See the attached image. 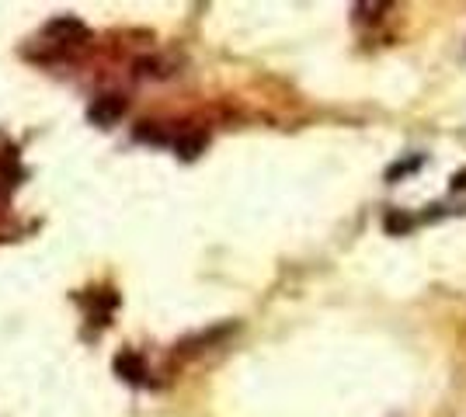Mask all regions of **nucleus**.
<instances>
[{"label":"nucleus","instance_id":"1","mask_svg":"<svg viewBox=\"0 0 466 417\" xmlns=\"http://www.w3.org/2000/svg\"><path fill=\"white\" fill-rule=\"evenodd\" d=\"M129 101L122 94H101V98H94V105L87 108V119L94 125H115L122 115H126Z\"/></svg>","mask_w":466,"mask_h":417},{"label":"nucleus","instance_id":"2","mask_svg":"<svg viewBox=\"0 0 466 417\" xmlns=\"http://www.w3.org/2000/svg\"><path fill=\"white\" fill-rule=\"evenodd\" d=\"M45 35L49 39H59V42H87L91 39V32H87V25L81 18H52L49 25H45Z\"/></svg>","mask_w":466,"mask_h":417},{"label":"nucleus","instance_id":"3","mask_svg":"<svg viewBox=\"0 0 466 417\" xmlns=\"http://www.w3.org/2000/svg\"><path fill=\"white\" fill-rule=\"evenodd\" d=\"M115 372L122 375L126 382H143V375H146V365H143V358H139L136 351H122V355L115 358Z\"/></svg>","mask_w":466,"mask_h":417},{"label":"nucleus","instance_id":"4","mask_svg":"<svg viewBox=\"0 0 466 417\" xmlns=\"http://www.w3.org/2000/svg\"><path fill=\"white\" fill-rule=\"evenodd\" d=\"M174 150L181 160H195L199 153H206V132H185L174 139Z\"/></svg>","mask_w":466,"mask_h":417},{"label":"nucleus","instance_id":"5","mask_svg":"<svg viewBox=\"0 0 466 417\" xmlns=\"http://www.w3.org/2000/svg\"><path fill=\"white\" fill-rule=\"evenodd\" d=\"M383 226H386V233H390V237H400V233H407L414 223H411V216H407V212L390 208V212H386V219H383Z\"/></svg>","mask_w":466,"mask_h":417},{"label":"nucleus","instance_id":"6","mask_svg":"<svg viewBox=\"0 0 466 417\" xmlns=\"http://www.w3.org/2000/svg\"><path fill=\"white\" fill-rule=\"evenodd\" d=\"M421 167V157H411V160H400V164H393L386 170V181H397L400 174H411V170H418Z\"/></svg>","mask_w":466,"mask_h":417},{"label":"nucleus","instance_id":"7","mask_svg":"<svg viewBox=\"0 0 466 417\" xmlns=\"http://www.w3.org/2000/svg\"><path fill=\"white\" fill-rule=\"evenodd\" d=\"M466 184V174H456V177H453V188H463Z\"/></svg>","mask_w":466,"mask_h":417}]
</instances>
